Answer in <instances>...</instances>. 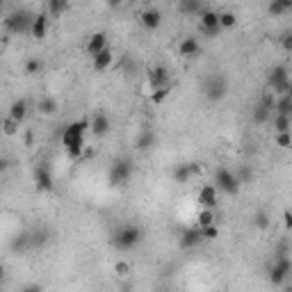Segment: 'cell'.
I'll return each instance as SVG.
<instances>
[{"mask_svg":"<svg viewBox=\"0 0 292 292\" xmlns=\"http://www.w3.org/2000/svg\"><path fill=\"white\" fill-rule=\"evenodd\" d=\"M142 242V228L135 226V224H128V226L119 228V231L112 235V244L121 251H130L135 249L137 244Z\"/></svg>","mask_w":292,"mask_h":292,"instance_id":"obj_1","label":"cell"},{"mask_svg":"<svg viewBox=\"0 0 292 292\" xmlns=\"http://www.w3.org/2000/svg\"><path fill=\"white\" fill-rule=\"evenodd\" d=\"M130 178H133V160H128V158L114 160V164L108 171L110 185H112V187H121V185H126Z\"/></svg>","mask_w":292,"mask_h":292,"instance_id":"obj_2","label":"cell"},{"mask_svg":"<svg viewBox=\"0 0 292 292\" xmlns=\"http://www.w3.org/2000/svg\"><path fill=\"white\" fill-rule=\"evenodd\" d=\"M267 82H269V87L274 89V94H278V96H287L290 94V78H287V66H283V64H278V66H274L272 71H269V75H267Z\"/></svg>","mask_w":292,"mask_h":292,"instance_id":"obj_3","label":"cell"},{"mask_svg":"<svg viewBox=\"0 0 292 292\" xmlns=\"http://www.w3.org/2000/svg\"><path fill=\"white\" fill-rule=\"evenodd\" d=\"M32 21H35V16L28 14V12H23V10H19V12H12V14L7 16L5 25H7V30H10L12 35H25V32H30Z\"/></svg>","mask_w":292,"mask_h":292,"instance_id":"obj_4","label":"cell"},{"mask_svg":"<svg viewBox=\"0 0 292 292\" xmlns=\"http://www.w3.org/2000/svg\"><path fill=\"white\" fill-rule=\"evenodd\" d=\"M215 187H219L224 194H238L240 192V183L238 178H235V173L228 171L226 167H219L217 171H215Z\"/></svg>","mask_w":292,"mask_h":292,"instance_id":"obj_5","label":"cell"},{"mask_svg":"<svg viewBox=\"0 0 292 292\" xmlns=\"http://www.w3.org/2000/svg\"><path fill=\"white\" fill-rule=\"evenodd\" d=\"M87 130H89V121H84V119L69 124L64 130H62V146H64V149H69L73 142H78V139L84 137V133H87Z\"/></svg>","mask_w":292,"mask_h":292,"instance_id":"obj_6","label":"cell"},{"mask_svg":"<svg viewBox=\"0 0 292 292\" xmlns=\"http://www.w3.org/2000/svg\"><path fill=\"white\" fill-rule=\"evenodd\" d=\"M290 269H292V262L287 256H278L276 262H274V267L269 269V283L272 285H283L290 276Z\"/></svg>","mask_w":292,"mask_h":292,"instance_id":"obj_7","label":"cell"},{"mask_svg":"<svg viewBox=\"0 0 292 292\" xmlns=\"http://www.w3.org/2000/svg\"><path fill=\"white\" fill-rule=\"evenodd\" d=\"M203 91H206V96H208L210 101H222L224 96H226V80H224L222 75H213V78L206 80Z\"/></svg>","mask_w":292,"mask_h":292,"instance_id":"obj_8","label":"cell"},{"mask_svg":"<svg viewBox=\"0 0 292 292\" xmlns=\"http://www.w3.org/2000/svg\"><path fill=\"white\" fill-rule=\"evenodd\" d=\"M197 199H199L201 210H215V206H217V187L215 185H203L199 189Z\"/></svg>","mask_w":292,"mask_h":292,"instance_id":"obj_9","label":"cell"},{"mask_svg":"<svg viewBox=\"0 0 292 292\" xmlns=\"http://www.w3.org/2000/svg\"><path fill=\"white\" fill-rule=\"evenodd\" d=\"M35 183L39 189H44V192H50L53 189V173H50L48 164H39V167L35 169Z\"/></svg>","mask_w":292,"mask_h":292,"instance_id":"obj_10","label":"cell"},{"mask_svg":"<svg viewBox=\"0 0 292 292\" xmlns=\"http://www.w3.org/2000/svg\"><path fill=\"white\" fill-rule=\"evenodd\" d=\"M149 82L153 89H160V87H169V71L167 66H153L149 71Z\"/></svg>","mask_w":292,"mask_h":292,"instance_id":"obj_11","label":"cell"},{"mask_svg":"<svg viewBox=\"0 0 292 292\" xmlns=\"http://www.w3.org/2000/svg\"><path fill=\"white\" fill-rule=\"evenodd\" d=\"M89 130H91V135H96V137H103V135L110 133V119L103 112H96L94 119L89 121Z\"/></svg>","mask_w":292,"mask_h":292,"instance_id":"obj_12","label":"cell"},{"mask_svg":"<svg viewBox=\"0 0 292 292\" xmlns=\"http://www.w3.org/2000/svg\"><path fill=\"white\" fill-rule=\"evenodd\" d=\"M201 242H203L201 228H187V231H183V235H180V249H194Z\"/></svg>","mask_w":292,"mask_h":292,"instance_id":"obj_13","label":"cell"},{"mask_svg":"<svg viewBox=\"0 0 292 292\" xmlns=\"http://www.w3.org/2000/svg\"><path fill=\"white\" fill-rule=\"evenodd\" d=\"M108 48V35L105 32H94V35L89 37V41H87V53L94 57V55H99L101 50Z\"/></svg>","mask_w":292,"mask_h":292,"instance_id":"obj_14","label":"cell"},{"mask_svg":"<svg viewBox=\"0 0 292 292\" xmlns=\"http://www.w3.org/2000/svg\"><path fill=\"white\" fill-rule=\"evenodd\" d=\"M112 60H114L112 48L108 46L105 50H101L99 55H94V57H91V66H94V71H105V69H110Z\"/></svg>","mask_w":292,"mask_h":292,"instance_id":"obj_15","label":"cell"},{"mask_svg":"<svg viewBox=\"0 0 292 292\" xmlns=\"http://www.w3.org/2000/svg\"><path fill=\"white\" fill-rule=\"evenodd\" d=\"M199 19H201L199 28H203V30H217L219 28V14L213 10H203L201 14H199ZM219 30H222V28H219Z\"/></svg>","mask_w":292,"mask_h":292,"instance_id":"obj_16","label":"cell"},{"mask_svg":"<svg viewBox=\"0 0 292 292\" xmlns=\"http://www.w3.org/2000/svg\"><path fill=\"white\" fill-rule=\"evenodd\" d=\"M160 23H162V14H160L158 10H144L142 12V25L146 28V30H155V28H160Z\"/></svg>","mask_w":292,"mask_h":292,"instance_id":"obj_17","label":"cell"},{"mask_svg":"<svg viewBox=\"0 0 292 292\" xmlns=\"http://www.w3.org/2000/svg\"><path fill=\"white\" fill-rule=\"evenodd\" d=\"M46 30H48V14H37L35 21H32V28H30V35L35 39H44Z\"/></svg>","mask_w":292,"mask_h":292,"instance_id":"obj_18","label":"cell"},{"mask_svg":"<svg viewBox=\"0 0 292 292\" xmlns=\"http://www.w3.org/2000/svg\"><path fill=\"white\" fill-rule=\"evenodd\" d=\"M25 117H28V103H25L23 99L14 101V103L10 105V119H14L16 124L21 126L25 121Z\"/></svg>","mask_w":292,"mask_h":292,"instance_id":"obj_19","label":"cell"},{"mask_svg":"<svg viewBox=\"0 0 292 292\" xmlns=\"http://www.w3.org/2000/svg\"><path fill=\"white\" fill-rule=\"evenodd\" d=\"M178 50H180V55H183V57H194V55H199L201 46H199L197 37H185V39L180 41Z\"/></svg>","mask_w":292,"mask_h":292,"instance_id":"obj_20","label":"cell"},{"mask_svg":"<svg viewBox=\"0 0 292 292\" xmlns=\"http://www.w3.org/2000/svg\"><path fill=\"white\" fill-rule=\"evenodd\" d=\"M274 110H276V117H292V96H281L274 103Z\"/></svg>","mask_w":292,"mask_h":292,"instance_id":"obj_21","label":"cell"},{"mask_svg":"<svg viewBox=\"0 0 292 292\" xmlns=\"http://www.w3.org/2000/svg\"><path fill=\"white\" fill-rule=\"evenodd\" d=\"M178 10H180V14H189V16H199L201 14L206 7L199 3V0H183L178 5Z\"/></svg>","mask_w":292,"mask_h":292,"instance_id":"obj_22","label":"cell"},{"mask_svg":"<svg viewBox=\"0 0 292 292\" xmlns=\"http://www.w3.org/2000/svg\"><path fill=\"white\" fill-rule=\"evenodd\" d=\"M155 144V133L151 128H146V130H142V135L137 137V149L139 151H146V149H151Z\"/></svg>","mask_w":292,"mask_h":292,"instance_id":"obj_23","label":"cell"},{"mask_svg":"<svg viewBox=\"0 0 292 292\" xmlns=\"http://www.w3.org/2000/svg\"><path fill=\"white\" fill-rule=\"evenodd\" d=\"M292 128V117H274V133H290Z\"/></svg>","mask_w":292,"mask_h":292,"instance_id":"obj_24","label":"cell"},{"mask_svg":"<svg viewBox=\"0 0 292 292\" xmlns=\"http://www.w3.org/2000/svg\"><path fill=\"white\" fill-rule=\"evenodd\" d=\"M66 10H69V3H66V0H48V14L55 16V19Z\"/></svg>","mask_w":292,"mask_h":292,"instance_id":"obj_25","label":"cell"},{"mask_svg":"<svg viewBox=\"0 0 292 292\" xmlns=\"http://www.w3.org/2000/svg\"><path fill=\"white\" fill-rule=\"evenodd\" d=\"M235 25H238V16L233 14V12H222V14H219V28H222V30L235 28Z\"/></svg>","mask_w":292,"mask_h":292,"instance_id":"obj_26","label":"cell"},{"mask_svg":"<svg viewBox=\"0 0 292 292\" xmlns=\"http://www.w3.org/2000/svg\"><path fill=\"white\" fill-rule=\"evenodd\" d=\"M197 224H199L197 228L213 226V224H215V210H201V213H199V217H197Z\"/></svg>","mask_w":292,"mask_h":292,"instance_id":"obj_27","label":"cell"},{"mask_svg":"<svg viewBox=\"0 0 292 292\" xmlns=\"http://www.w3.org/2000/svg\"><path fill=\"white\" fill-rule=\"evenodd\" d=\"M37 110H39L41 114H53L55 110H57V101L50 99V96H46V99H41L39 103H37Z\"/></svg>","mask_w":292,"mask_h":292,"instance_id":"obj_28","label":"cell"},{"mask_svg":"<svg viewBox=\"0 0 292 292\" xmlns=\"http://www.w3.org/2000/svg\"><path fill=\"white\" fill-rule=\"evenodd\" d=\"M189 178H192V173H189L187 164H178V167L173 169V180H176V183H187Z\"/></svg>","mask_w":292,"mask_h":292,"instance_id":"obj_29","label":"cell"},{"mask_svg":"<svg viewBox=\"0 0 292 292\" xmlns=\"http://www.w3.org/2000/svg\"><path fill=\"white\" fill-rule=\"evenodd\" d=\"M82 151H84V137L82 139H78V142H73L69 146V149H66V155H69L71 160H78L80 155H82Z\"/></svg>","mask_w":292,"mask_h":292,"instance_id":"obj_30","label":"cell"},{"mask_svg":"<svg viewBox=\"0 0 292 292\" xmlns=\"http://www.w3.org/2000/svg\"><path fill=\"white\" fill-rule=\"evenodd\" d=\"M290 7L292 5L287 3V0H276V3H269L267 12H269V14H274V16H278V14H283V12H287Z\"/></svg>","mask_w":292,"mask_h":292,"instance_id":"obj_31","label":"cell"},{"mask_svg":"<svg viewBox=\"0 0 292 292\" xmlns=\"http://www.w3.org/2000/svg\"><path fill=\"white\" fill-rule=\"evenodd\" d=\"M41 71H44V62H41V60L32 57V60L25 62V73H28V75H37V73H41Z\"/></svg>","mask_w":292,"mask_h":292,"instance_id":"obj_32","label":"cell"},{"mask_svg":"<svg viewBox=\"0 0 292 292\" xmlns=\"http://www.w3.org/2000/svg\"><path fill=\"white\" fill-rule=\"evenodd\" d=\"M169 91H171V87H160V89H153V94H151V103H153V105L164 103V99L169 96Z\"/></svg>","mask_w":292,"mask_h":292,"instance_id":"obj_33","label":"cell"},{"mask_svg":"<svg viewBox=\"0 0 292 292\" xmlns=\"http://www.w3.org/2000/svg\"><path fill=\"white\" fill-rule=\"evenodd\" d=\"M0 130H3L5 135H10V137H14V135L19 133V124H16L14 119H10V117H7V119H3V126H0Z\"/></svg>","mask_w":292,"mask_h":292,"instance_id":"obj_34","label":"cell"},{"mask_svg":"<svg viewBox=\"0 0 292 292\" xmlns=\"http://www.w3.org/2000/svg\"><path fill=\"white\" fill-rule=\"evenodd\" d=\"M290 144H292V135L290 133L276 135V146H281V149H290Z\"/></svg>","mask_w":292,"mask_h":292,"instance_id":"obj_35","label":"cell"},{"mask_svg":"<svg viewBox=\"0 0 292 292\" xmlns=\"http://www.w3.org/2000/svg\"><path fill=\"white\" fill-rule=\"evenodd\" d=\"M253 224H256L258 228H267L269 226V217H267V213H256V217H253Z\"/></svg>","mask_w":292,"mask_h":292,"instance_id":"obj_36","label":"cell"},{"mask_svg":"<svg viewBox=\"0 0 292 292\" xmlns=\"http://www.w3.org/2000/svg\"><path fill=\"white\" fill-rule=\"evenodd\" d=\"M201 238L203 240H217L219 238V231L215 228V224H213V226H208V228H201Z\"/></svg>","mask_w":292,"mask_h":292,"instance_id":"obj_37","label":"cell"},{"mask_svg":"<svg viewBox=\"0 0 292 292\" xmlns=\"http://www.w3.org/2000/svg\"><path fill=\"white\" fill-rule=\"evenodd\" d=\"M235 178H238V183H240V185L247 183V180L251 178V169H249V167H242L238 173H235Z\"/></svg>","mask_w":292,"mask_h":292,"instance_id":"obj_38","label":"cell"},{"mask_svg":"<svg viewBox=\"0 0 292 292\" xmlns=\"http://www.w3.org/2000/svg\"><path fill=\"white\" fill-rule=\"evenodd\" d=\"M114 272L119 274V276H126V274L130 272V265L126 260H121V262H117V265H114Z\"/></svg>","mask_w":292,"mask_h":292,"instance_id":"obj_39","label":"cell"},{"mask_svg":"<svg viewBox=\"0 0 292 292\" xmlns=\"http://www.w3.org/2000/svg\"><path fill=\"white\" fill-rule=\"evenodd\" d=\"M30 242H32V244H35V247H37V244H39V247H41V244H44V242H46V233H44V231L35 233V235H32V238H30Z\"/></svg>","mask_w":292,"mask_h":292,"instance_id":"obj_40","label":"cell"},{"mask_svg":"<svg viewBox=\"0 0 292 292\" xmlns=\"http://www.w3.org/2000/svg\"><path fill=\"white\" fill-rule=\"evenodd\" d=\"M283 48L292 50V35H290V32H285V35H283Z\"/></svg>","mask_w":292,"mask_h":292,"instance_id":"obj_41","label":"cell"},{"mask_svg":"<svg viewBox=\"0 0 292 292\" xmlns=\"http://www.w3.org/2000/svg\"><path fill=\"white\" fill-rule=\"evenodd\" d=\"M187 167H189V173H192V176L201 173V164H199V162H187Z\"/></svg>","mask_w":292,"mask_h":292,"instance_id":"obj_42","label":"cell"},{"mask_svg":"<svg viewBox=\"0 0 292 292\" xmlns=\"http://www.w3.org/2000/svg\"><path fill=\"white\" fill-rule=\"evenodd\" d=\"M283 224H285V228L292 226V215H290V210H285V213H283Z\"/></svg>","mask_w":292,"mask_h":292,"instance_id":"obj_43","label":"cell"},{"mask_svg":"<svg viewBox=\"0 0 292 292\" xmlns=\"http://www.w3.org/2000/svg\"><path fill=\"white\" fill-rule=\"evenodd\" d=\"M21 292H41V285H37V283H32V285H25Z\"/></svg>","mask_w":292,"mask_h":292,"instance_id":"obj_44","label":"cell"},{"mask_svg":"<svg viewBox=\"0 0 292 292\" xmlns=\"http://www.w3.org/2000/svg\"><path fill=\"white\" fill-rule=\"evenodd\" d=\"M10 169V160L7 158H0V173H5Z\"/></svg>","mask_w":292,"mask_h":292,"instance_id":"obj_45","label":"cell"},{"mask_svg":"<svg viewBox=\"0 0 292 292\" xmlns=\"http://www.w3.org/2000/svg\"><path fill=\"white\" fill-rule=\"evenodd\" d=\"M3 278H5V272H3V267H0V283H3Z\"/></svg>","mask_w":292,"mask_h":292,"instance_id":"obj_46","label":"cell"},{"mask_svg":"<svg viewBox=\"0 0 292 292\" xmlns=\"http://www.w3.org/2000/svg\"><path fill=\"white\" fill-rule=\"evenodd\" d=\"M0 10H3V3H0Z\"/></svg>","mask_w":292,"mask_h":292,"instance_id":"obj_47","label":"cell"},{"mask_svg":"<svg viewBox=\"0 0 292 292\" xmlns=\"http://www.w3.org/2000/svg\"><path fill=\"white\" fill-rule=\"evenodd\" d=\"M0 126H3V119H0Z\"/></svg>","mask_w":292,"mask_h":292,"instance_id":"obj_48","label":"cell"}]
</instances>
